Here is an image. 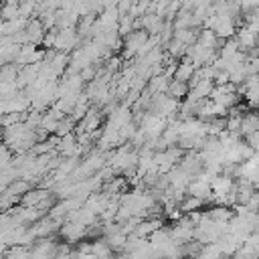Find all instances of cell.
Returning a JSON list of instances; mask_svg holds the SVG:
<instances>
[{"label": "cell", "mask_w": 259, "mask_h": 259, "mask_svg": "<svg viewBox=\"0 0 259 259\" xmlns=\"http://www.w3.org/2000/svg\"><path fill=\"white\" fill-rule=\"evenodd\" d=\"M235 40H237V45H239L241 51H249V49H255V47H257L259 36H257L255 32H251L247 26H241V28H237V32H235Z\"/></svg>", "instance_id": "obj_1"}, {"label": "cell", "mask_w": 259, "mask_h": 259, "mask_svg": "<svg viewBox=\"0 0 259 259\" xmlns=\"http://www.w3.org/2000/svg\"><path fill=\"white\" fill-rule=\"evenodd\" d=\"M257 130H259V119H257Z\"/></svg>", "instance_id": "obj_8"}, {"label": "cell", "mask_w": 259, "mask_h": 259, "mask_svg": "<svg viewBox=\"0 0 259 259\" xmlns=\"http://www.w3.org/2000/svg\"><path fill=\"white\" fill-rule=\"evenodd\" d=\"M198 206H202V198H198V196H190V198L182 204V208H184V210H192V208L196 210Z\"/></svg>", "instance_id": "obj_5"}, {"label": "cell", "mask_w": 259, "mask_h": 259, "mask_svg": "<svg viewBox=\"0 0 259 259\" xmlns=\"http://www.w3.org/2000/svg\"><path fill=\"white\" fill-rule=\"evenodd\" d=\"M208 217L212 221H231L233 219V210L229 206H217V208H212L208 212Z\"/></svg>", "instance_id": "obj_2"}, {"label": "cell", "mask_w": 259, "mask_h": 259, "mask_svg": "<svg viewBox=\"0 0 259 259\" xmlns=\"http://www.w3.org/2000/svg\"><path fill=\"white\" fill-rule=\"evenodd\" d=\"M245 142H247V146H249L253 152H259V130H255V132H251L249 136H245Z\"/></svg>", "instance_id": "obj_4"}, {"label": "cell", "mask_w": 259, "mask_h": 259, "mask_svg": "<svg viewBox=\"0 0 259 259\" xmlns=\"http://www.w3.org/2000/svg\"><path fill=\"white\" fill-rule=\"evenodd\" d=\"M168 91H170V95H172V97H184V95L188 93V85H186L184 81H178V79H174V81L170 83Z\"/></svg>", "instance_id": "obj_3"}, {"label": "cell", "mask_w": 259, "mask_h": 259, "mask_svg": "<svg viewBox=\"0 0 259 259\" xmlns=\"http://www.w3.org/2000/svg\"><path fill=\"white\" fill-rule=\"evenodd\" d=\"M257 47H259V40H257Z\"/></svg>", "instance_id": "obj_9"}, {"label": "cell", "mask_w": 259, "mask_h": 259, "mask_svg": "<svg viewBox=\"0 0 259 259\" xmlns=\"http://www.w3.org/2000/svg\"><path fill=\"white\" fill-rule=\"evenodd\" d=\"M247 208L253 210V212H259V192H257V190H255V192L251 194V198L247 200Z\"/></svg>", "instance_id": "obj_7"}, {"label": "cell", "mask_w": 259, "mask_h": 259, "mask_svg": "<svg viewBox=\"0 0 259 259\" xmlns=\"http://www.w3.org/2000/svg\"><path fill=\"white\" fill-rule=\"evenodd\" d=\"M241 12H251L255 8H259V0H239Z\"/></svg>", "instance_id": "obj_6"}]
</instances>
